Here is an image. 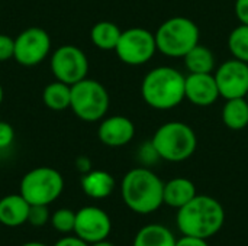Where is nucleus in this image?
<instances>
[{"mask_svg": "<svg viewBox=\"0 0 248 246\" xmlns=\"http://www.w3.org/2000/svg\"><path fill=\"white\" fill-rule=\"evenodd\" d=\"M176 223L182 235L208 239L222 229L225 210L217 199L196 194V197L177 210Z\"/></svg>", "mask_w": 248, "mask_h": 246, "instance_id": "1", "label": "nucleus"}, {"mask_svg": "<svg viewBox=\"0 0 248 246\" xmlns=\"http://www.w3.org/2000/svg\"><path fill=\"white\" fill-rule=\"evenodd\" d=\"M164 183L148 168L138 167L128 171L121 184L122 200L129 210L138 215H150L163 204Z\"/></svg>", "mask_w": 248, "mask_h": 246, "instance_id": "2", "label": "nucleus"}, {"mask_svg": "<svg viewBox=\"0 0 248 246\" xmlns=\"http://www.w3.org/2000/svg\"><path fill=\"white\" fill-rule=\"evenodd\" d=\"M186 77L176 68L161 65L150 70L141 84L144 101L155 110H170L185 100Z\"/></svg>", "mask_w": 248, "mask_h": 246, "instance_id": "3", "label": "nucleus"}, {"mask_svg": "<svg viewBox=\"0 0 248 246\" xmlns=\"http://www.w3.org/2000/svg\"><path fill=\"white\" fill-rule=\"evenodd\" d=\"M151 145L158 158L169 162H182L195 154L198 138L189 125L167 122L155 130Z\"/></svg>", "mask_w": 248, "mask_h": 246, "instance_id": "4", "label": "nucleus"}, {"mask_svg": "<svg viewBox=\"0 0 248 246\" xmlns=\"http://www.w3.org/2000/svg\"><path fill=\"white\" fill-rule=\"evenodd\" d=\"M154 36L157 51L170 58H183L199 43L201 30L192 19L174 16L164 20Z\"/></svg>", "mask_w": 248, "mask_h": 246, "instance_id": "5", "label": "nucleus"}, {"mask_svg": "<svg viewBox=\"0 0 248 246\" xmlns=\"http://www.w3.org/2000/svg\"><path fill=\"white\" fill-rule=\"evenodd\" d=\"M109 93L102 83L83 78L71 86L70 109L83 122H99L109 110Z\"/></svg>", "mask_w": 248, "mask_h": 246, "instance_id": "6", "label": "nucleus"}, {"mask_svg": "<svg viewBox=\"0 0 248 246\" xmlns=\"http://www.w3.org/2000/svg\"><path fill=\"white\" fill-rule=\"evenodd\" d=\"M64 178L60 171L51 167H38L28 171L19 186V193L31 206H48L61 196Z\"/></svg>", "mask_w": 248, "mask_h": 246, "instance_id": "7", "label": "nucleus"}, {"mask_svg": "<svg viewBox=\"0 0 248 246\" xmlns=\"http://www.w3.org/2000/svg\"><path fill=\"white\" fill-rule=\"evenodd\" d=\"M155 36L144 28H129L122 30L119 42L115 48L118 58L126 65L147 64L155 54Z\"/></svg>", "mask_w": 248, "mask_h": 246, "instance_id": "8", "label": "nucleus"}, {"mask_svg": "<svg viewBox=\"0 0 248 246\" xmlns=\"http://www.w3.org/2000/svg\"><path fill=\"white\" fill-rule=\"evenodd\" d=\"M49 68L55 80L73 86L87 77L89 59L78 46L61 45L52 52Z\"/></svg>", "mask_w": 248, "mask_h": 246, "instance_id": "9", "label": "nucleus"}, {"mask_svg": "<svg viewBox=\"0 0 248 246\" xmlns=\"http://www.w3.org/2000/svg\"><path fill=\"white\" fill-rule=\"evenodd\" d=\"M51 45V36L45 29L26 28L15 38L13 59L23 67H35L48 57Z\"/></svg>", "mask_w": 248, "mask_h": 246, "instance_id": "10", "label": "nucleus"}, {"mask_svg": "<svg viewBox=\"0 0 248 246\" xmlns=\"http://www.w3.org/2000/svg\"><path fill=\"white\" fill-rule=\"evenodd\" d=\"M112 231L109 215L96 206H86L76 212L74 233L89 245L108 239Z\"/></svg>", "mask_w": 248, "mask_h": 246, "instance_id": "11", "label": "nucleus"}, {"mask_svg": "<svg viewBox=\"0 0 248 246\" xmlns=\"http://www.w3.org/2000/svg\"><path fill=\"white\" fill-rule=\"evenodd\" d=\"M215 80L221 97L238 99L248 94V64L237 58L222 62L215 71Z\"/></svg>", "mask_w": 248, "mask_h": 246, "instance_id": "12", "label": "nucleus"}, {"mask_svg": "<svg viewBox=\"0 0 248 246\" xmlns=\"http://www.w3.org/2000/svg\"><path fill=\"white\" fill-rule=\"evenodd\" d=\"M135 136V125L126 116H109L102 119L97 138L99 141L110 148H119L128 145Z\"/></svg>", "mask_w": 248, "mask_h": 246, "instance_id": "13", "label": "nucleus"}, {"mask_svg": "<svg viewBox=\"0 0 248 246\" xmlns=\"http://www.w3.org/2000/svg\"><path fill=\"white\" fill-rule=\"evenodd\" d=\"M221 97L215 75L209 74H189L185 81V99L192 104L206 107L214 104Z\"/></svg>", "mask_w": 248, "mask_h": 246, "instance_id": "14", "label": "nucleus"}, {"mask_svg": "<svg viewBox=\"0 0 248 246\" xmlns=\"http://www.w3.org/2000/svg\"><path fill=\"white\" fill-rule=\"evenodd\" d=\"M31 204L19 194H9L0 199V223L7 228H17L28 222Z\"/></svg>", "mask_w": 248, "mask_h": 246, "instance_id": "15", "label": "nucleus"}, {"mask_svg": "<svg viewBox=\"0 0 248 246\" xmlns=\"http://www.w3.org/2000/svg\"><path fill=\"white\" fill-rule=\"evenodd\" d=\"M80 184L84 194L94 200L106 199L115 190V178L103 170H92L83 174Z\"/></svg>", "mask_w": 248, "mask_h": 246, "instance_id": "16", "label": "nucleus"}, {"mask_svg": "<svg viewBox=\"0 0 248 246\" xmlns=\"http://www.w3.org/2000/svg\"><path fill=\"white\" fill-rule=\"evenodd\" d=\"M196 187L193 181L185 177L173 178L167 183H164V193L163 200L164 204L173 209H180L185 204H187L193 197H196Z\"/></svg>", "mask_w": 248, "mask_h": 246, "instance_id": "17", "label": "nucleus"}, {"mask_svg": "<svg viewBox=\"0 0 248 246\" xmlns=\"http://www.w3.org/2000/svg\"><path fill=\"white\" fill-rule=\"evenodd\" d=\"M176 242L177 239L169 228L151 223L138 231L132 246H176Z\"/></svg>", "mask_w": 248, "mask_h": 246, "instance_id": "18", "label": "nucleus"}, {"mask_svg": "<svg viewBox=\"0 0 248 246\" xmlns=\"http://www.w3.org/2000/svg\"><path fill=\"white\" fill-rule=\"evenodd\" d=\"M222 122L232 130H241L248 126L247 97L228 99L222 107Z\"/></svg>", "mask_w": 248, "mask_h": 246, "instance_id": "19", "label": "nucleus"}, {"mask_svg": "<svg viewBox=\"0 0 248 246\" xmlns=\"http://www.w3.org/2000/svg\"><path fill=\"white\" fill-rule=\"evenodd\" d=\"M122 30L119 26L109 20H102L93 25L90 30V39L93 45L102 51H115Z\"/></svg>", "mask_w": 248, "mask_h": 246, "instance_id": "20", "label": "nucleus"}, {"mask_svg": "<svg viewBox=\"0 0 248 246\" xmlns=\"http://www.w3.org/2000/svg\"><path fill=\"white\" fill-rule=\"evenodd\" d=\"M185 67L189 74H209L215 68V55L214 52L205 46L198 43L192 48L185 57Z\"/></svg>", "mask_w": 248, "mask_h": 246, "instance_id": "21", "label": "nucleus"}, {"mask_svg": "<svg viewBox=\"0 0 248 246\" xmlns=\"http://www.w3.org/2000/svg\"><path fill=\"white\" fill-rule=\"evenodd\" d=\"M42 101L44 104L54 112H62L70 109L71 101V86L55 80L49 83L42 91Z\"/></svg>", "mask_w": 248, "mask_h": 246, "instance_id": "22", "label": "nucleus"}, {"mask_svg": "<svg viewBox=\"0 0 248 246\" xmlns=\"http://www.w3.org/2000/svg\"><path fill=\"white\" fill-rule=\"evenodd\" d=\"M228 48L234 58L248 64V25H238L228 36Z\"/></svg>", "mask_w": 248, "mask_h": 246, "instance_id": "23", "label": "nucleus"}, {"mask_svg": "<svg viewBox=\"0 0 248 246\" xmlns=\"http://www.w3.org/2000/svg\"><path fill=\"white\" fill-rule=\"evenodd\" d=\"M51 225L60 233H71L74 232L76 225V212L70 209H58L51 215Z\"/></svg>", "mask_w": 248, "mask_h": 246, "instance_id": "24", "label": "nucleus"}, {"mask_svg": "<svg viewBox=\"0 0 248 246\" xmlns=\"http://www.w3.org/2000/svg\"><path fill=\"white\" fill-rule=\"evenodd\" d=\"M51 220V215L48 210V206L44 204H33L29 209L28 215V223H31L35 228H42Z\"/></svg>", "mask_w": 248, "mask_h": 246, "instance_id": "25", "label": "nucleus"}, {"mask_svg": "<svg viewBox=\"0 0 248 246\" xmlns=\"http://www.w3.org/2000/svg\"><path fill=\"white\" fill-rule=\"evenodd\" d=\"M15 54V39L9 35L0 33V62L9 61Z\"/></svg>", "mask_w": 248, "mask_h": 246, "instance_id": "26", "label": "nucleus"}, {"mask_svg": "<svg viewBox=\"0 0 248 246\" xmlns=\"http://www.w3.org/2000/svg\"><path fill=\"white\" fill-rule=\"evenodd\" d=\"M15 139V129L7 122H0V149H7Z\"/></svg>", "mask_w": 248, "mask_h": 246, "instance_id": "27", "label": "nucleus"}, {"mask_svg": "<svg viewBox=\"0 0 248 246\" xmlns=\"http://www.w3.org/2000/svg\"><path fill=\"white\" fill-rule=\"evenodd\" d=\"M235 16L240 23L248 25V0H235Z\"/></svg>", "mask_w": 248, "mask_h": 246, "instance_id": "28", "label": "nucleus"}, {"mask_svg": "<svg viewBox=\"0 0 248 246\" xmlns=\"http://www.w3.org/2000/svg\"><path fill=\"white\" fill-rule=\"evenodd\" d=\"M176 246H209L206 239H201V238H193V236H182L180 239H177Z\"/></svg>", "mask_w": 248, "mask_h": 246, "instance_id": "29", "label": "nucleus"}, {"mask_svg": "<svg viewBox=\"0 0 248 246\" xmlns=\"http://www.w3.org/2000/svg\"><path fill=\"white\" fill-rule=\"evenodd\" d=\"M54 246H90L87 242H84L83 239H80L78 236H65L62 239H60Z\"/></svg>", "mask_w": 248, "mask_h": 246, "instance_id": "30", "label": "nucleus"}, {"mask_svg": "<svg viewBox=\"0 0 248 246\" xmlns=\"http://www.w3.org/2000/svg\"><path fill=\"white\" fill-rule=\"evenodd\" d=\"M76 168L78 173L86 174V173L92 171V161L87 157H78L76 159Z\"/></svg>", "mask_w": 248, "mask_h": 246, "instance_id": "31", "label": "nucleus"}, {"mask_svg": "<svg viewBox=\"0 0 248 246\" xmlns=\"http://www.w3.org/2000/svg\"><path fill=\"white\" fill-rule=\"evenodd\" d=\"M90 246H115V245L105 239V241H99V242H96V244H92Z\"/></svg>", "mask_w": 248, "mask_h": 246, "instance_id": "32", "label": "nucleus"}, {"mask_svg": "<svg viewBox=\"0 0 248 246\" xmlns=\"http://www.w3.org/2000/svg\"><path fill=\"white\" fill-rule=\"evenodd\" d=\"M22 246H46V245H44V244H41V242H28V244H23Z\"/></svg>", "mask_w": 248, "mask_h": 246, "instance_id": "33", "label": "nucleus"}, {"mask_svg": "<svg viewBox=\"0 0 248 246\" xmlns=\"http://www.w3.org/2000/svg\"><path fill=\"white\" fill-rule=\"evenodd\" d=\"M3 99H4V91H3V87L0 84V104L3 103Z\"/></svg>", "mask_w": 248, "mask_h": 246, "instance_id": "34", "label": "nucleus"}, {"mask_svg": "<svg viewBox=\"0 0 248 246\" xmlns=\"http://www.w3.org/2000/svg\"><path fill=\"white\" fill-rule=\"evenodd\" d=\"M247 100H248V94H247Z\"/></svg>", "mask_w": 248, "mask_h": 246, "instance_id": "35", "label": "nucleus"}]
</instances>
